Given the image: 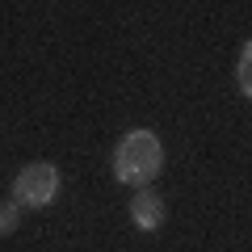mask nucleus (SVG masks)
<instances>
[{
	"mask_svg": "<svg viewBox=\"0 0 252 252\" xmlns=\"http://www.w3.org/2000/svg\"><path fill=\"white\" fill-rule=\"evenodd\" d=\"M109 168H114L118 185H130V189L152 185V181L164 172V143H160V135H152V130H143V126H139V130H126V135L114 143Z\"/></svg>",
	"mask_w": 252,
	"mask_h": 252,
	"instance_id": "nucleus-1",
	"label": "nucleus"
},
{
	"mask_svg": "<svg viewBox=\"0 0 252 252\" xmlns=\"http://www.w3.org/2000/svg\"><path fill=\"white\" fill-rule=\"evenodd\" d=\"M13 198L26 210H42L59 198V168L51 160H34L13 177Z\"/></svg>",
	"mask_w": 252,
	"mask_h": 252,
	"instance_id": "nucleus-2",
	"label": "nucleus"
},
{
	"mask_svg": "<svg viewBox=\"0 0 252 252\" xmlns=\"http://www.w3.org/2000/svg\"><path fill=\"white\" fill-rule=\"evenodd\" d=\"M164 219H168L164 198L156 193L152 185H143V189H135V193H130V223H135L139 231H160Z\"/></svg>",
	"mask_w": 252,
	"mask_h": 252,
	"instance_id": "nucleus-3",
	"label": "nucleus"
},
{
	"mask_svg": "<svg viewBox=\"0 0 252 252\" xmlns=\"http://www.w3.org/2000/svg\"><path fill=\"white\" fill-rule=\"evenodd\" d=\"M235 84H240L244 97H252V38L240 46V59H235Z\"/></svg>",
	"mask_w": 252,
	"mask_h": 252,
	"instance_id": "nucleus-4",
	"label": "nucleus"
},
{
	"mask_svg": "<svg viewBox=\"0 0 252 252\" xmlns=\"http://www.w3.org/2000/svg\"><path fill=\"white\" fill-rule=\"evenodd\" d=\"M17 219H21V202L17 198L0 202V235H13V231H17Z\"/></svg>",
	"mask_w": 252,
	"mask_h": 252,
	"instance_id": "nucleus-5",
	"label": "nucleus"
}]
</instances>
